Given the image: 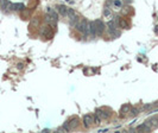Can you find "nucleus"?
I'll use <instances>...</instances> for the list:
<instances>
[{"label": "nucleus", "instance_id": "30", "mask_svg": "<svg viewBox=\"0 0 158 133\" xmlns=\"http://www.w3.org/2000/svg\"><path fill=\"white\" fill-rule=\"evenodd\" d=\"M155 32H156V33H158V25H157V26H156V29H155Z\"/></svg>", "mask_w": 158, "mask_h": 133}, {"label": "nucleus", "instance_id": "25", "mask_svg": "<svg viewBox=\"0 0 158 133\" xmlns=\"http://www.w3.org/2000/svg\"><path fill=\"white\" fill-rule=\"evenodd\" d=\"M152 107H153V103H149V105H144L143 109L144 111H150V109H152Z\"/></svg>", "mask_w": 158, "mask_h": 133}, {"label": "nucleus", "instance_id": "27", "mask_svg": "<svg viewBox=\"0 0 158 133\" xmlns=\"http://www.w3.org/2000/svg\"><path fill=\"white\" fill-rule=\"evenodd\" d=\"M57 132H67V130H65V128H64V127H59V128H58V130H57Z\"/></svg>", "mask_w": 158, "mask_h": 133}, {"label": "nucleus", "instance_id": "13", "mask_svg": "<svg viewBox=\"0 0 158 133\" xmlns=\"http://www.w3.org/2000/svg\"><path fill=\"white\" fill-rule=\"evenodd\" d=\"M102 13H103V16H105L106 18L111 19V17H112V8H111V6H108V5H105Z\"/></svg>", "mask_w": 158, "mask_h": 133}, {"label": "nucleus", "instance_id": "20", "mask_svg": "<svg viewBox=\"0 0 158 133\" xmlns=\"http://www.w3.org/2000/svg\"><path fill=\"white\" fill-rule=\"evenodd\" d=\"M130 11H131V7L130 6H123V8L120 10V12H121V14L123 16H127V14L130 13Z\"/></svg>", "mask_w": 158, "mask_h": 133}, {"label": "nucleus", "instance_id": "24", "mask_svg": "<svg viewBox=\"0 0 158 133\" xmlns=\"http://www.w3.org/2000/svg\"><path fill=\"white\" fill-rule=\"evenodd\" d=\"M75 14H76V12L72 10V8H68V14H67V17H68L69 19H70V18H72Z\"/></svg>", "mask_w": 158, "mask_h": 133}, {"label": "nucleus", "instance_id": "12", "mask_svg": "<svg viewBox=\"0 0 158 133\" xmlns=\"http://www.w3.org/2000/svg\"><path fill=\"white\" fill-rule=\"evenodd\" d=\"M3 10L5 11V12H11V11H14V4H12L11 1H8V0H6L5 1V5H4Z\"/></svg>", "mask_w": 158, "mask_h": 133}, {"label": "nucleus", "instance_id": "19", "mask_svg": "<svg viewBox=\"0 0 158 133\" xmlns=\"http://www.w3.org/2000/svg\"><path fill=\"white\" fill-rule=\"evenodd\" d=\"M112 20H113V23H114V27H115V29H120V25H119V23H120V17H119V16H114V17L112 18Z\"/></svg>", "mask_w": 158, "mask_h": 133}, {"label": "nucleus", "instance_id": "9", "mask_svg": "<svg viewBox=\"0 0 158 133\" xmlns=\"http://www.w3.org/2000/svg\"><path fill=\"white\" fill-rule=\"evenodd\" d=\"M130 109H131V106H130V103H125L124 106L120 108V118H125L126 116V114H128V112H130Z\"/></svg>", "mask_w": 158, "mask_h": 133}, {"label": "nucleus", "instance_id": "8", "mask_svg": "<svg viewBox=\"0 0 158 133\" xmlns=\"http://www.w3.org/2000/svg\"><path fill=\"white\" fill-rule=\"evenodd\" d=\"M57 12H58L59 16H62V17H67V14H68V7L65 6V5H57Z\"/></svg>", "mask_w": 158, "mask_h": 133}, {"label": "nucleus", "instance_id": "23", "mask_svg": "<svg viewBox=\"0 0 158 133\" xmlns=\"http://www.w3.org/2000/svg\"><path fill=\"white\" fill-rule=\"evenodd\" d=\"M30 14H31V11H29V10H26V8H24V10L21 11V16H23V18H26L28 19L29 17H30Z\"/></svg>", "mask_w": 158, "mask_h": 133}, {"label": "nucleus", "instance_id": "1", "mask_svg": "<svg viewBox=\"0 0 158 133\" xmlns=\"http://www.w3.org/2000/svg\"><path fill=\"white\" fill-rule=\"evenodd\" d=\"M41 34L43 37L46 38V39H51L54 37V30H52V27L50 25L46 24L41 27Z\"/></svg>", "mask_w": 158, "mask_h": 133}, {"label": "nucleus", "instance_id": "10", "mask_svg": "<svg viewBox=\"0 0 158 133\" xmlns=\"http://www.w3.org/2000/svg\"><path fill=\"white\" fill-rule=\"evenodd\" d=\"M123 6H124V0H113L112 7H113L115 11H120L121 8H123Z\"/></svg>", "mask_w": 158, "mask_h": 133}, {"label": "nucleus", "instance_id": "18", "mask_svg": "<svg viewBox=\"0 0 158 133\" xmlns=\"http://www.w3.org/2000/svg\"><path fill=\"white\" fill-rule=\"evenodd\" d=\"M149 121H150V124H151L152 128H155V127H158V115H157V116H152V118L149 120Z\"/></svg>", "mask_w": 158, "mask_h": 133}, {"label": "nucleus", "instance_id": "14", "mask_svg": "<svg viewBox=\"0 0 158 133\" xmlns=\"http://www.w3.org/2000/svg\"><path fill=\"white\" fill-rule=\"evenodd\" d=\"M80 19H81V18H80L79 16H77V14H75V16H74L72 18H70V19H69V25H70L71 27H75V26H76V24L79 23Z\"/></svg>", "mask_w": 158, "mask_h": 133}, {"label": "nucleus", "instance_id": "21", "mask_svg": "<svg viewBox=\"0 0 158 133\" xmlns=\"http://www.w3.org/2000/svg\"><path fill=\"white\" fill-rule=\"evenodd\" d=\"M25 8V5L21 3H17L14 4V11H23Z\"/></svg>", "mask_w": 158, "mask_h": 133}, {"label": "nucleus", "instance_id": "6", "mask_svg": "<svg viewBox=\"0 0 158 133\" xmlns=\"http://www.w3.org/2000/svg\"><path fill=\"white\" fill-rule=\"evenodd\" d=\"M67 121H68V125H69V127H70V130H74V128H76V127L80 125V119L77 116H72V118H70V119L67 120Z\"/></svg>", "mask_w": 158, "mask_h": 133}, {"label": "nucleus", "instance_id": "4", "mask_svg": "<svg viewBox=\"0 0 158 133\" xmlns=\"http://www.w3.org/2000/svg\"><path fill=\"white\" fill-rule=\"evenodd\" d=\"M93 123H94L93 114H86V115L83 116V126L86 127V128H89Z\"/></svg>", "mask_w": 158, "mask_h": 133}, {"label": "nucleus", "instance_id": "15", "mask_svg": "<svg viewBox=\"0 0 158 133\" xmlns=\"http://www.w3.org/2000/svg\"><path fill=\"white\" fill-rule=\"evenodd\" d=\"M139 112H140V109L138 108V107H133V108L130 109V112H128V115L131 116V118H134V116H137L138 114H139Z\"/></svg>", "mask_w": 158, "mask_h": 133}, {"label": "nucleus", "instance_id": "11", "mask_svg": "<svg viewBox=\"0 0 158 133\" xmlns=\"http://www.w3.org/2000/svg\"><path fill=\"white\" fill-rule=\"evenodd\" d=\"M46 13L50 16V17L54 19V20H56V21H58V16H57V12H56L54 8H51V7H48L46 8Z\"/></svg>", "mask_w": 158, "mask_h": 133}, {"label": "nucleus", "instance_id": "26", "mask_svg": "<svg viewBox=\"0 0 158 133\" xmlns=\"http://www.w3.org/2000/svg\"><path fill=\"white\" fill-rule=\"evenodd\" d=\"M38 24H39V19L38 18H36V19H33L31 21V25H34V26H38Z\"/></svg>", "mask_w": 158, "mask_h": 133}, {"label": "nucleus", "instance_id": "28", "mask_svg": "<svg viewBox=\"0 0 158 133\" xmlns=\"http://www.w3.org/2000/svg\"><path fill=\"white\" fill-rule=\"evenodd\" d=\"M5 1H6V0H0V8H3V7H4V5H5Z\"/></svg>", "mask_w": 158, "mask_h": 133}, {"label": "nucleus", "instance_id": "2", "mask_svg": "<svg viewBox=\"0 0 158 133\" xmlns=\"http://www.w3.org/2000/svg\"><path fill=\"white\" fill-rule=\"evenodd\" d=\"M93 25H94V27H95L96 36H101V34L105 32V24H103V21H101L100 19L94 20L93 21Z\"/></svg>", "mask_w": 158, "mask_h": 133}, {"label": "nucleus", "instance_id": "3", "mask_svg": "<svg viewBox=\"0 0 158 133\" xmlns=\"http://www.w3.org/2000/svg\"><path fill=\"white\" fill-rule=\"evenodd\" d=\"M95 113L98 114V115L101 118V119H110V116L112 115V111H110V109H106V108H99L96 109Z\"/></svg>", "mask_w": 158, "mask_h": 133}, {"label": "nucleus", "instance_id": "29", "mask_svg": "<svg viewBox=\"0 0 158 133\" xmlns=\"http://www.w3.org/2000/svg\"><path fill=\"white\" fill-rule=\"evenodd\" d=\"M23 67H24V64H23V63H19V64H18V68H19V69H23Z\"/></svg>", "mask_w": 158, "mask_h": 133}, {"label": "nucleus", "instance_id": "22", "mask_svg": "<svg viewBox=\"0 0 158 133\" xmlns=\"http://www.w3.org/2000/svg\"><path fill=\"white\" fill-rule=\"evenodd\" d=\"M93 120H94V125H96V126L100 125V123H101V118H100L96 113L95 114H93Z\"/></svg>", "mask_w": 158, "mask_h": 133}, {"label": "nucleus", "instance_id": "17", "mask_svg": "<svg viewBox=\"0 0 158 133\" xmlns=\"http://www.w3.org/2000/svg\"><path fill=\"white\" fill-rule=\"evenodd\" d=\"M119 25H120L121 29H125V30H128V29H130V23L127 20H125V19H120Z\"/></svg>", "mask_w": 158, "mask_h": 133}, {"label": "nucleus", "instance_id": "7", "mask_svg": "<svg viewBox=\"0 0 158 133\" xmlns=\"http://www.w3.org/2000/svg\"><path fill=\"white\" fill-rule=\"evenodd\" d=\"M87 19H80L79 23L76 24L75 29L77 31H80V32H82V33H84V31H86V24H87Z\"/></svg>", "mask_w": 158, "mask_h": 133}, {"label": "nucleus", "instance_id": "16", "mask_svg": "<svg viewBox=\"0 0 158 133\" xmlns=\"http://www.w3.org/2000/svg\"><path fill=\"white\" fill-rule=\"evenodd\" d=\"M110 34L113 38L120 37V31H119V29H110Z\"/></svg>", "mask_w": 158, "mask_h": 133}, {"label": "nucleus", "instance_id": "5", "mask_svg": "<svg viewBox=\"0 0 158 133\" xmlns=\"http://www.w3.org/2000/svg\"><path fill=\"white\" fill-rule=\"evenodd\" d=\"M151 130H152V126H151V124H150L149 120L137 127V131H139V132H149V131H151Z\"/></svg>", "mask_w": 158, "mask_h": 133}]
</instances>
